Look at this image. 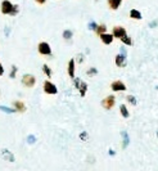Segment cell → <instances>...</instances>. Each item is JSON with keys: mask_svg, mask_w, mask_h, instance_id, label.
<instances>
[{"mask_svg": "<svg viewBox=\"0 0 158 171\" xmlns=\"http://www.w3.org/2000/svg\"><path fill=\"white\" fill-rule=\"evenodd\" d=\"M22 84L26 88H33L35 84H36V77H35L33 75L26 73V75L22 76Z\"/></svg>", "mask_w": 158, "mask_h": 171, "instance_id": "6da1fadb", "label": "cell"}, {"mask_svg": "<svg viewBox=\"0 0 158 171\" xmlns=\"http://www.w3.org/2000/svg\"><path fill=\"white\" fill-rule=\"evenodd\" d=\"M42 88H44V91H45L46 94H50V95H54V94H57V93H58L57 86H55V85L53 84L51 81H49V80H46L45 82H44Z\"/></svg>", "mask_w": 158, "mask_h": 171, "instance_id": "7a4b0ae2", "label": "cell"}, {"mask_svg": "<svg viewBox=\"0 0 158 171\" xmlns=\"http://www.w3.org/2000/svg\"><path fill=\"white\" fill-rule=\"evenodd\" d=\"M37 50L41 55H50L51 54V48L46 41H41L37 45Z\"/></svg>", "mask_w": 158, "mask_h": 171, "instance_id": "3957f363", "label": "cell"}, {"mask_svg": "<svg viewBox=\"0 0 158 171\" xmlns=\"http://www.w3.org/2000/svg\"><path fill=\"white\" fill-rule=\"evenodd\" d=\"M73 82H75V86L80 90L81 97H85L86 90H87V84L84 82V81H81V79H77V77H73Z\"/></svg>", "mask_w": 158, "mask_h": 171, "instance_id": "277c9868", "label": "cell"}, {"mask_svg": "<svg viewBox=\"0 0 158 171\" xmlns=\"http://www.w3.org/2000/svg\"><path fill=\"white\" fill-rule=\"evenodd\" d=\"M116 104V98L113 97V95H108V97H105L102 102V106L105 108V109H112L113 107H115Z\"/></svg>", "mask_w": 158, "mask_h": 171, "instance_id": "5b68a950", "label": "cell"}, {"mask_svg": "<svg viewBox=\"0 0 158 171\" xmlns=\"http://www.w3.org/2000/svg\"><path fill=\"white\" fill-rule=\"evenodd\" d=\"M13 5L9 0H3L2 4H0V11H2L3 14H11L12 9H13Z\"/></svg>", "mask_w": 158, "mask_h": 171, "instance_id": "8992f818", "label": "cell"}, {"mask_svg": "<svg viewBox=\"0 0 158 171\" xmlns=\"http://www.w3.org/2000/svg\"><path fill=\"white\" fill-rule=\"evenodd\" d=\"M111 88H112L113 91H125L126 90V85L122 81H120V80H116V81H113L111 84Z\"/></svg>", "mask_w": 158, "mask_h": 171, "instance_id": "52a82bcc", "label": "cell"}, {"mask_svg": "<svg viewBox=\"0 0 158 171\" xmlns=\"http://www.w3.org/2000/svg\"><path fill=\"white\" fill-rule=\"evenodd\" d=\"M112 35L115 37H117V39H121L124 35H126V30L122 26H115L113 27V31H112Z\"/></svg>", "mask_w": 158, "mask_h": 171, "instance_id": "ba28073f", "label": "cell"}, {"mask_svg": "<svg viewBox=\"0 0 158 171\" xmlns=\"http://www.w3.org/2000/svg\"><path fill=\"white\" fill-rule=\"evenodd\" d=\"M99 36H100L102 42H103V44H105V45H109V44H112L113 39H115V36H113L112 33H107V32H103V33H100Z\"/></svg>", "mask_w": 158, "mask_h": 171, "instance_id": "9c48e42d", "label": "cell"}, {"mask_svg": "<svg viewBox=\"0 0 158 171\" xmlns=\"http://www.w3.org/2000/svg\"><path fill=\"white\" fill-rule=\"evenodd\" d=\"M13 106H14V109L17 111V112H24V111H26V106H24L23 102H21V100L13 102Z\"/></svg>", "mask_w": 158, "mask_h": 171, "instance_id": "30bf717a", "label": "cell"}, {"mask_svg": "<svg viewBox=\"0 0 158 171\" xmlns=\"http://www.w3.org/2000/svg\"><path fill=\"white\" fill-rule=\"evenodd\" d=\"M116 66L117 67H125L126 66V57L122 55V54L116 55Z\"/></svg>", "mask_w": 158, "mask_h": 171, "instance_id": "8fae6325", "label": "cell"}, {"mask_svg": "<svg viewBox=\"0 0 158 171\" xmlns=\"http://www.w3.org/2000/svg\"><path fill=\"white\" fill-rule=\"evenodd\" d=\"M67 71H68L69 77L73 79L75 77V61H73V59H71V61L68 62V70Z\"/></svg>", "mask_w": 158, "mask_h": 171, "instance_id": "7c38bea8", "label": "cell"}, {"mask_svg": "<svg viewBox=\"0 0 158 171\" xmlns=\"http://www.w3.org/2000/svg\"><path fill=\"white\" fill-rule=\"evenodd\" d=\"M121 2L122 0H108V5L112 11H117L118 7L121 5Z\"/></svg>", "mask_w": 158, "mask_h": 171, "instance_id": "4fadbf2b", "label": "cell"}, {"mask_svg": "<svg viewBox=\"0 0 158 171\" xmlns=\"http://www.w3.org/2000/svg\"><path fill=\"white\" fill-rule=\"evenodd\" d=\"M120 113L122 115V117H125V118H129L130 117V112H129V109L125 104H121L120 106Z\"/></svg>", "mask_w": 158, "mask_h": 171, "instance_id": "5bb4252c", "label": "cell"}, {"mask_svg": "<svg viewBox=\"0 0 158 171\" xmlns=\"http://www.w3.org/2000/svg\"><path fill=\"white\" fill-rule=\"evenodd\" d=\"M130 18H134V20H142V13L136 9H131L130 11Z\"/></svg>", "mask_w": 158, "mask_h": 171, "instance_id": "9a60e30c", "label": "cell"}, {"mask_svg": "<svg viewBox=\"0 0 158 171\" xmlns=\"http://www.w3.org/2000/svg\"><path fill=\"white\" fill-rule=\"evenodd\" d=\"M3 156H4V158H7L9 162H13L14 161V156L8 149H3Z\"/></svg>", "mask_w": 158, "mask_h": 171, "instance_id": "2e32d148", "label": "cell"}, {"mask_svg": "<svg viewBox=\"0 0 158 171\" xmlns=\"http://www.w3.org/2000/svg\"><path fill=\"white\" fill-rule=\"evenodd\" d=\"M120 40H121L122 42H124V44L129 45V46H131V45H133V40H131V39L127 36V33H126V35H124V36H122Z\"/></svg>", "mask_w": 158, "mask_h": 171, "instance_id": "e0dca14e", "label": "cell"}, {"mask_svg": "<svg viewBox=\"0 0 158 171\" xmlns=\"http://www.w3.org/2000/svg\"><path fill=\"white\" fill-rule=\"evenodd\" d=\"M42 71H44V73H45L48 77L50 79L51 77V75H53V72H51V70H50V67L48 66V64H44L42 66Z\"/></svg>", "mask_w": 158, "mask_h": 171, "instance_id": "ac0fdd59", "label": "cell"}, {"mask_svg": "<svg viewBox=\"0 0 158 171\" xmlns=\"http://www.w3.org/2000/svg\"><path fill=\"white\" fill-rule=\"evenodd\" d=\"M122 135H124V144H122V148H126L127 145H129V142H130V139H129V135H127V133L126 131H124L122 133Z\"/></svg>", "mask_w": 158, "mask_h": 171, "instance_id": "d6986e66", "label": "cell"}, {"mask_svg": "<svg viewBox=\"0 0 158 171\" xmlns=\"http://www.w3.org/2000/svg\"><path fill=\"white\" fill-rule=\"evenodd\" d=\"M105 31H107V26H105V24H100V26H98L96 30H95V32L98 33V35H100V33H103Z\"/></svg>", "mask_w": 158, "mask_h": 171, "instance_id": "ffe728a7", "label": "cell"}, {"mask_svg": "<svg viewBox=\"0 0 158 171\" xmlns=\"http://www.w3.org/2000/svg\"><path fill=\"white\" fill-rule=\"evenodd\" d=\"M72 35H73V33H72L71 30H66V31L63 32V39H64V40H69V39L72 37Z\"/></svg>", "mask_w": 158, "mask_h": 171, "instance_id": "44dd1931", "label": "cell"}, {"mask_svg": "<svg viewBox=\"0 0 158 171\" xmlns=\"http://www.w3.org/2000/svg\"><path fill=\"white\" fill-rule=\"evenodd\" d=\"M126 100L129 102L130 104H133V106L136 104V98H135L134 95H127V97H126Z\"/></svg>", "mask_w": 158, "mask_h": 171, "instance_id": "7402d4cb", "label": "cell"}, {"mask_svg": "<svg viewBox=\"0 0 158 171\" xmlns=\"http://www.w3.org/2000/svg\"><path fill=\"white\" fill-rule=\"evenodd\" d=\"M0 109H2L3 112H7V113H14V112H17L15 109H11V108L4 107V106H0Z\"/></svg>", "mask_w": 158, "mask_h": 171, "instance_id": "603a6c76", "label": "cell"}, {"mask_svg": "<svg viewBox=\"0 0 158 171\" xmlns=\"http://www.w3.org/2000/svg\"><path fill=\"white\" fill-rule=\"evenodd\" d=\"M18 12H20V7H18V5H13V9H12V12H11V14H9V15L14 17V15L18 14Z\"/></svg>", "mask_w": 158, "mask_h": 171, "instance_id": "cb8c5ba5", "label": "cell"}, {"mask_svg": "<svg viewBox=\"0 0 158 171\" xmlns=\"http://www.w3.org/2000/svg\"><path fill=\"white\" fill-rule=\"evenodd\" d=\"M96 73H98V70H96V68H90V70H87V72H86V75L87 76H95Z\"/></svg>", "mask_w": 158, "mask_h": 171, "instance_id": "d4e9b609", "label": "cell"}, {"mask_svg": "<svg viewBox=\"0 0 158 171\" xmlns=\"http://www.w3.org/2000/svg\"><path fill=\"white\" fill-rule=\"evenodd\" d=\"M17 70H18V68H17L15 66H13V67H12V72H11V75H9V77H11V79H14V77H15Z\"/></svg>", "mask_w": 158, "mask_h": 171, "instance_id": "484cf974", "label": "cell"}, {"mask_svg": "<svg viewBox=\"0 0 158 171\" xmlns=\"http://www.w3.org/2000/svg\"><path fill=\"white\" fill-rule=\"evenodd\" d=\"M87 138H89V135H87V133H86V131H82V133L80 134V139H81V140L86 142V140H87Z\"/></svg>", "mask_w": 158, "mask_h": 171, "instance_id": "4316f807", "label": "cell"}, {"mask_svg": "<svg viewBox=\"0 0 158 171\" xmlns=\"http://www.w3.org/2000/svg\"><path fill=\"white\" fill-rule=\"evenodd\" d=\"M96 27H98V24H96L95 22H91V23H89V28H90V30L95 31V30H96Z\"/></svg>", "mask_w": 158, "mask_h": 171, "instance_id": "83f0119b", "label": "cell"}, {"mask_svg": "<svg viewBox=\"0 0 158 171\" xmlns=\"http://www.w3.org/2000/svg\"><path fill=\"white\" fill-rule=\"evenodd\" d=\"M27 142H29L30 144H32V143H35V142H36V138H35L33 135H30L29 138H27Z\"/></svg>", "mask_w": 158, "mask_h": 171, "instance_id": "f1b7e54d", "label": "cell"}, {"mask_svg": "<svg viewBox=\"0 0 158 171\" xmlns=\"http://www.w3.org/2000/svg\"><path fill=\"white\" fill-rule=\"evenodd\" d=\"M37 4H40V5H42V4H45L46 3V0H35Z\"/></svg>", "mask_w": 158, "mask_h": 171, "instance_id": "f546056e", "label": "cell"}, {"mask_svg": "<svg viewBox=\"0 0 158 171\" xmlns=\"http://www.w3.org/2000/svg\"><path fill=\"white\" fill-rule=\"evenodd\" d=\"M3 75H4V67L2 63H0V76H3Z\"/></svg>", "mask_w": 158, "mask_h": 171, "instance_id": "4dcf8cb0", "label": "cell"}, {"mask_svg": "<svg viewBox=\"0 0 158 171\" xmlns=\"http://www.w3.org/2000/svg\"><path fill=\"white\" fill-rule=\"evenodd\" d=\"M121 54H122V55H125V57H126V50H125V49H122V48H121Z\"/></svg>", "mask_w": 158, "mask_h": 171, "instance_id": "1f68e13d", "label": "cell"}, {"mask_svg": "<svg viewBox=\"0 0 158 171\" xmlns=\"http://www.w3.org/2000/svg\"><path fill=\"white\" fill-rule=\"evenodd\" d=\"M156 24H157V22H152L151 24H149V26H151V27H154V26H156Z\"/></svg>", "mask_w": 158, "mask_h": 171, "instance_id": "d6a6232c", "label": "cell"}, {"mask_svg": "<svg viewBox=\"0 0 158 171\" xmlns=\"http://www.w3.org/2000/svg\"><path fill=\"white\" fill-rule=\"evenodd\" d=\"M109 155H111V156H115V152H113L112 149H109Z\"/></svg>", "mask_w": 158, "mask_h": 171, "instance_id": "836d02e7", "label": "cell"}, {"mask_svg": "<svg viewBox=\"0 0 158 171\" xmlns=\"http://www.w3.org/2000/svg\"><path fill=\"white\" fill-rule=\"evenodd\" d=\"M157 136H158V131H157Z\"/></svg>", "mask_w": 158, "mask_h": 171, "instance_id": "e575fe53", "label": "cell"}]
</instances>
